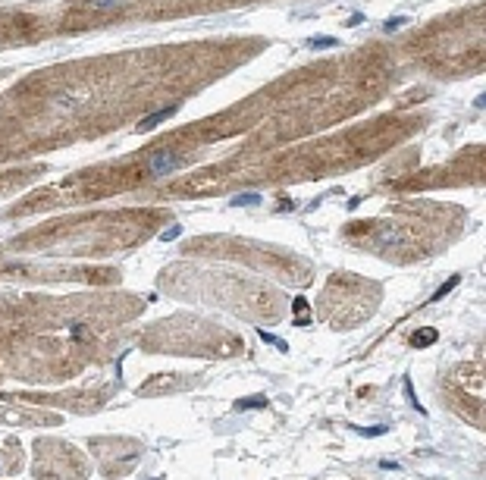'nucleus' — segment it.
<instances>
[{
	"label": "nucleus",
	"mask_w": 486,
	"mask_h": 480,
	"mask_svg": "<svg viewBox=\"0 0 486 480\" xmlns=\"http://www.w3.org/2000/svg\"><path fill=\"white\" fill-rule=\"evenodd\" d=\"M257 336H260V339H264L267 345H276V348H279V352H289V342H286V339H279V336H273V333H267V329H260V333H257Z\"/></svg>",
	"instance_id": "5"
},
{
	"label": "nucleus",
	"mask_w": 486,
	"mask_h": 480,
	"mask_svg": "<svg viewBox=\"0 0 486 480\" xmlns=\"http://www.w3.org/2000/svg\"><path fill=\"white\" fill-rule=\"evenodd\" d=\"M232 204H235V207H248V204H260V195H257V192H251V195H248V192H245V195H235V198H232Z\"/></svg>",
	"instance_id": "6"
},
{
	"label": "nucleus",
	"mask_w": 486,
	"mask_h": 480,
	"mask_svg": "<svg viewBox=\"0 0 486 480\" xmlns=\"http://www.w3.org/2000/svg\"><path fill=\"white\" fill-rule=\"evenodd\" d=\"M308 47H339V38H329V35H320V38H308Z\"/></svg>",
	"instance_id": "7"
},
{
	"label": "nucleus",
	"mask_w": 486,
	"mask_h": 480,
	"mask_svg": "<svg viewBox=\"0 0 486 480\" xmlns=\"http://www.w3.org/2000/svg\"><path fill=\"white\" fill-rule=\"evenodd\" d=\"M436 339H439L436 329H417V333L411 336V348H427V345H433Z\"/></svg>",
	"instance_id": "3"
},
{
	"label": "nucleus",
	"mask_w": 486,
	"mask_h": 480,
	"mask_svg": "<svg viewBox=\"0 0 486 480\" xmlns=\"http://www.w3.org/2000/svg\"><path fill=\"white\" fill-rule=\"evenodd\" d=\"M361 22H364V16H361V13H354L351 19H348V25H361Z\"/></svg>",
	"instance_id": "15"
},
{
	"label": "nucleus",
	"mask_w": 486,
	"mask_h": 480,
	"mask_svg": "<svg viewBox=\"0 0 486 480\" xmlns=\"http://www.w3.org/2000/svg\"><path fill=\"white\" fill-rule=\"evenodd\" d=\"M267 405V396H254V399H241L238 408H264Z\"/></svg>",
	"instance_id": "8"
},
{
	"label": "nucleus",
	"mask_w": 486,
	"mask_h": 480,
	"mask_svg": "<svg viewBox=\"0 0 486 480\" xmlns=\"http://www.w3.org/2000/svg\"><path fill=\"white\" fill-rule=\"evenodd\" d=\"M405 22H408L405 16H392V19H386V25H383V28H386V32H399Z\"/></svg>",
	"instance_id": "9"
},
{
	"label": "nucleus",
	"mask_w": 486,
	"mask_h": 480,
	"mask_svg": "<svg viewBox=\"0 0 486 480\" xmlns=\"http://www.w3.org/2000/svg\"><path fill=\"white\" fill-rule=\"evenodd\" d=\"M292 311H295V314H305V311H308V302H305V298H295V302H292Z\"/></svg>",
	"instance_id": "13"
},
{
	"label": "nucleus",
	"mask_w": 486,
	"mask_h": 480,
	"mask_svg": "<svg viewBox=\"0 0 486 480\" xmlns=\"http://www.w3.org/2000/svg\"><path fill=\"white\" fill-rule=\"evenodd\" d=\"M458 283H461V276H448V280H445V283H442V286H439V289H436L433 295H430V302H442V298H445V295L452 292V289H455Z\"/></svg>",
	"instance_id": "4"
},
{
	"label": "nucleus",
	"mask_w": 486,
	"mask_h": 480,
	"mask_svg": "<svg viewBox=\"0 0 486 480\" xmlns=\"http://www.w3.org/2000/svg\"><path fill=\"white\" fill-rule=\"evenodd\" d=\"M72 336L82 339V336H85V326H82V323H72Z\"/></svg>",
	"instance_id": "14"
},
{
	"label": "nucleus",
	"mask_w": 486,
	"mask_h": 480,
	"mask_svg": "<svg viewBox=\"0 0 486 480\" xmlns=\"http://www.w3.org/2000/svg\"><path fill=\"white\" fill-rule=\"evenodd\" d=\"M176 167H179L176 154H170V151H157V154L151 157V167H147V173H151L154 179H163V176H170Z\"/></svg>",
	"instance_id": "1"
},
{
	"label": "nucleus",
	"mask_w": 486,
	"mask_h": 480,
	"mask_svg": "<svg viewBox=\"0 0 486 480\" xmlns=\"http://www.w3.org/2000/svg\"><path fill=\"white\" fill-rule=\"evenodd\" d=\"M179 235H182V226H170L160 238H163V242H173V238H179Z\"/></svg>",
	"instance_id": "11"
},
{
	"label": "nucleus",
	"mask_w": 486,
	"mask_h": 480,
	"mask_svg": "<svg viewBox=\"0 0 486 480\" xmlns=\"http://www.w3.org/2000/svg\"><path fill=\"white\" fill-rule=\"evenodd\" d=\"M91 7L95 10H113V7H119V0H91Z\"/></svg>",
	"instance_id": "10"
},
{
	"label": "nucleus",
	"mask_w": 486,
	"mask_h": 480,
	"mask_svg": "<svg viewBox=\"0 0 486 480\" xmlns=\"http://www.w3.org/2000/svg\"><path fill=\"white\" fill-rule=\"evenodd\" d=\"M176 110H179V107L173 104V107H166V110H157V113H151V116H144V119L138 123V132H147V129H154V126H157V123H163L166 116H173V113H176Z\"/></svg>",
	"instance_id": "2"
},
{
	"label": "nucleus",
	"mask_w": 486,
	"mask_h": 480,
	"mask_svg": "<svg viewBox=\"0 0 486 480\" xmlns=\"http://www.w3.org/2000/svg\"><path fill=\"white\" fill-rule=\"evenodd\" d=\"M386 430H389V427H383V424H380V427H367V430H361V433H364V436H383Z\"/></svg>",
	"instance_id": "12"
}]
</instances>
